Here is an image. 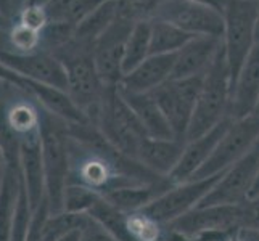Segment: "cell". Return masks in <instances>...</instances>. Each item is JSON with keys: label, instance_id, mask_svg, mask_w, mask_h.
Returning <instances> with one entry per match:
<instances>
[{"label": "cell", "instance_id": "8992f818", "mask_svg": "<svg viewBox=\"0 0 259 241\" xmlns=\"http://www.w3.org/2000/svg\"><path fill=\"white\" fill-rule=\"evenodd\" d=\"M222 18H224L222 47L230 68L232 84H234L246 57L257 42V4L249 0H227L222 8Z\"/></svg>", "mask_w": 259, "mask_h": 241}, {"label": "cell", "instance_id": "7a4b0ae2", "mask_svg": "<svg viewBox=\"0 0 259 241\" xmlns=\"http://www.w3.org/2000/svg\"><path fill=\"white\" fill-rule=\"evenodd\" d=\"M53 55L65 66L69 97L84 111L89 122L94 124L106 90L94 61V45L73 39L65 47L53 52Z\"/></svg>", "mask_w": 259, "mask_h": 241}, {"label": "cell", "instance_id": "d6a6232c", "mask_svg": "<svg viewBox=\"0 0 259 241\" xmlns=\"http://www.w3.org/2000/svg\"><path fill=\"white\" fill-rule=\"evenodd\" d=\"M15 21L21 23L26 26V28L34 29L37 32H42V29L50 23L46 8L34 7V5H24L20 10V13H18Z\"/></svg>", "mask_w": 259, "mask_h": 241}, {"label": "cell", "instance_id": "7c38bea8", "mask_svg": "<svg viewBox=\"0 0 259 241\" xmlns=\"http://www.w3.org/2000/svg\"><path fill=\"white\" fill-rule=\"evenodd\" d=\"M259 171V153L251 148L222 174L216 186L208 193L198 208L208 206H232L249 201V193L256 182Z\"/></svg>", "mask_w": 259, "mask_h": 241}, {"label": "cell", "instance_id": "d4e9b609", "mask_svg": "<svg viewBox=\"0 0 259 241\" xmlns=\"http://www.w3.org/2000/svg\"><path fill=\"white\" fill-rule=\"evenodd\" d=\"M108 0H52L46 7L50 21L77 26Z\"/></svg>", "mask_w": 259, "mask_h": 241}, {"label": "cell", "instance_id": "5bb4252c", "mask_svg": "<svg viewBox=\"0 0 259 241\" xmlns=\"http://www.w3.org/2000/svg\"><path fill=\"white\" fill-rule=\"evenodd\" d=\"M232 122H234V119L227 118L222 122H219L214 129L204 133V135L187 141L181 159H179L177 166L174 167L171 175H169V180L172 183H182L187 180H192L195 174L203 167V164L211 158L214 148L218 147L219 140L222 138V135L226 133Z\"/></svg>", "mask_w": 259, "mask_h": 241}, {"label": "cell", "instance_id": "f546056e", "mask_svg": "<svg viewBox=\"0 0 259 241\" xmlns=\"http://www.w3.org/2000/svg\"><path fill=\"white\" fill-rule=\"evenodd\" d=\"M102 200V195L82 185L69 183L63 193V209L73 214H89L95 204Z\"/></svg>", "mask_w": 259, "mask_h": 241}, {"label": "cell", "instance_id": "6da1fadb", "mask_svg": "<svg viewBox=\"0 0 259 241\" xmlns=\"http://www.w3.org/2000/svg\"><path fill=\"white\" fill-rule=\"evenodd\" d=\"M40 103L28 90L12 84L0 97V148L7 164H20V147L40 137Z\"/></svg>", "mask_w": 259, "mask_h": 241}, {"label": "cell", "instance_id": "f907efd6", "mask_svg": "<svg viewBox=\"0 0 259 241\" xmlns=\"http://www.w3.org/2000/svg\"><path fill=\"white\" fill-rule=\"evenodd\" d=\"M230 241H238V239H237V236H235V233H234V236L230 238Z\"/></svg>", "mask_w": 259, "mask_h": 241}, {"label": "cell", "instance_id": "1f68e13d", "mask_svg": "<svg viewBox=\"0 0 259 241\" xmlns=\"http://www.w3.org/2000/svg\"><path fill=\"white\" fill-rule=\"evenodd\" d=\"M74 34H76V26L68 24V23L50 21L40 32L42 50L50 52V53L57 52L58 49L65 47L66 43L73 40Z\"/></svg>", "mask_w": 259, "mask_h": 241}, {"label": "cell", "instance_id": "52a82bcc", "mask_svg": "<svg viewBox=\"0 0 259 241\" xmlns=\"http://www.w3.org/2000/svg\"><path fill=\"white\" fill-rule=\"evenodd\" d=\"M203 77L204 74L169 79L167 82L150 92L166 116L176 140L187 141V132H189L195 106L201 92Z\"/></svg>", "mask_w": 259, "mask_h": 241}, {"label": "cell", "instance_id": "f5cc1de1", "mask_svg": "<svg viewBox=\"0 0 259 241\" xmlns=\"http://www.w3.org/2000/svg\"><path fill=\"white\" fill-rule=\"evenodd\" d=\"M251 201H256V203H259V198H257V200H251Z\"/></svg>", "mask_w": 259, "mask_h": 241}, {"label": "cell", "instance_id": "816d5d0a", "mask_svg": "<svg viewBox=\"0 0 259 241\" xmlns=\"http://www.w3.org/2000/svg\"><path fill=\"white\" fill-rule=\"evenodd\" d=\"M249 2H256V4H259V0H249Z\"/></svg>", "mask_w": 259, "mask_h": 241}, {"label": "cell", "instance_id": "d590c367", "mask_svg": "<svg viewBox=\"0 0 259 241\" xmlns=\"http://www.w3.org/2000/svg\"><path fill=\"white\" fill-rule=\"evenodd\" d=\"M0 80H7V82L15 84L18 87H20V84H21V77L18 76L15 71H12L10 68H7L2 61H0Z\"/></svg>", "mask_w": 259, "mask_h": 241}, {"label": "cell", "instance_id": "ab89813d", "mask_svg": "<svg viewBox=\"0 0 259 241\" xmlns=\"http://www.w3.org/2000/svg\"><path fill=\"white\" fill-rule=\"evenodd\" d=\"M259 198V171H257V177H256V182L251 188V193H249V200H257Z\"/></svg>", "mask_w": 259, "mask_h": 241}, {"label": "cell", "instance_id": "f35d334b", "mask_svg": "<svg viewBox=\"0 0 259 241\" xmlns=\"http://www.w3.org/2000/svg\"><path fill=\"white\" fill-rule=\"evenodd\" d=\"M82 231H84V230L73 231V233H69V235L63 236V238L58 239V241H81V238H82Z\"/></svg>", "mask_w": 259, "mask_h": 241}, {"label": "cell", "instance_id": "2e32d148", "mask_svg": "<svg viewBox=\"0 0 259 241\" xmlns=\"http://www.w3.org/2000/svg\"><path fill=\"white\" fill-rule=\"evenodd\" d=\"M222 49V39L212 35H195L176 53L174 73L171 79L201 76L209 69Z\"/></svg>", "mask_w": 259, "mask_h": 241}, {"label": "cell", "instance_id": "ee69618b", "mask_svg": "<svg viewBox=\"0 0 259 241\" xmlns=\"http://www.w3.org/2000/svg\"><path fill=\"white\" fill-rule=\"evenodd\" d=\"M13 23H10V21H7L5 18L0 15V26H2V28H7V29H10V26H12Z\"/></svg>", "mask_w": 259, "mask_h": 241}, {"label": "cell", "instance_id": "4dcf8cb0", "mask_svg": "<svg viewBox=\"0 0 259 241\" xmlns=\"http://www.w3.org/2000/svg\"><path fill=\"white\" fill-rule=\"evenodd\" d=\"M32 217H34V209L29 203L28 193H26L23 178H21V190H20V196H18V204H16L15 219H13V225H12L10 241H26L29 230H31Z\"/></svg>", "mask_w": 259, "mask_h": 241}, {"label": "cell", "instance_id": "e0dca14e", "mask_svg": "<svg viewBox=\"0 0 259 241\" xmlns=\"http://www.w3.org/2000/svg\"><path fill=\"white\" fill-rule=\"evenodd\" d=\"M176 63V53L172 55H150L145 61L124 74L121 90L132 93H150L172 77Z\"/></svg>", "mask_w": 259, "mask_h": 241}, {"label": "cell", "instance_id": "7402d4cb", "mask_svg": "<svg viewBox=\"0 0 259 241\" xmlns=\"http://www.w3.org/2000/svg\"><path fill=\"white\" fill-rule=\"evenodd\" d=\"M172 185L174 183L169 178H164V180L155 183L124 186V188H116L103 195V200L124 214L139 212L145 209L150 203H153L159 195H163Z\"/></svg>", "mask_w": 259, "mask_h": 241}, {"label": "cell", "instance_id": "c3c4849f", "mask_svg": "<svg viewBox=\"0 0 259 241\" xmlns=\"http://www.w3.org/2000/svg\"><path fill=\"white\" fill-rule=\"evenodd\" d=\"M4 172H5V167H0V186H2V180H4Z\"/></svg>", "mask_w": 259, "mask_h": 241}, {"label": "cell", "instance_id": "ba28073f", "mask_svg": "<svg viewBox=\"0 0 259 241\" xmlns=\"http://www.w3.org/2000/svg\"><path fill=\"white\" fill-rule=\"evenodd\" d=\"M151 20L171 23L190 35H212L222 39L224 34L222 13L193 0H156Z\"/></svg>", "mask_w": 259, "mask_h": 241}, {"label": "cell", "instance_id": "d6986e66", "mask_svg": "<svg viewBox=\"0 0 259 241\" xmlns=\"http://www.w3.org/2000/svg\"><path fill=\"white\" fill-rule=\"evenodd\" d=\"M20 87L24 88V90H28L31 95H34V98L40 103L44 110L52 113L53 116H57L60 119H63L65 122L68 124L89 122L84 111L79 108L73 98L69 97V93L63 90V88L32 82V80H28L24 77H21Z\"/></svg>", "mask_w": 259, "mask_h": 241}, {"label": "cell", "instance_id": "30bf717a", "mask_svg": "<svg viewBox=\"0 0 259 241\" xmlns=\"http://www.w3.org/2000/svg\"><path fill=\"white\" fill-rule=\"evenodd\" d=\"M259 137V118L249 114L243 119H237L229 126L226 133L214 148L211 158L195 174L193 178H208L227 171L237 161L242 159L253 148Z\"/></svg>", "mask_w": 259, "mask_h": 241}, {"label": "cell", "instance_id": "603a6c76", "mask_svg": "<svg viewBox=\"0 0 259 241\" xmlns=\"http://www.w3.org/2000/svg\"><path fill=\"white\" fill-rule=\"evenodd\" d=\"M20 190H21L20 164H7L2 186H0V241H10Z\"/></svg>", "mask_w": 259, "mask_h": 241}, {"label": "cell", "instance_id": "7bdbcfd3", "mask_svg": "<svg viewBox=\"0 0 259 241\" xmlns=\"http://www.w3.org/2000/svg\"><path fill=\"white\" fill-rule=\"evenodd\" d=\"M12 84L10 82H7V80H0V97H2L5 92H7V88L10 87Z\"/></svg>", "mask_w": 259, "mask_h": 241}, {"label": "cell", "instance_id": "4fadbf2b", "mask_svg": "<svg viewBox=\"0 0 259 241\" xmlns=\"http://www.w3.org/2000/svg\"><path fill=\"white\" fill-rule=\"evenodd\" d=\"M0 61L12 71L28 80L66 90L68 77L63 63L50 52L39 50L29 55H18L13 52L0 50ZM68 92V90H66Z\"/></svg>", "mask_w": 259, "mask_h": 241}, {"label": "cell", "instance_id": "681fc988", "mask_svg": "<svg viewBox=\"0 0 259 241\" xmlns=\"http://www.w3.org/2000/svg\"><path fill=\"white\" fill-rule=\"evenodd\" d=\"M254 116H257L259 118V102H257V105H256V110H254V113H253Z\"/></svg>", "mask_w": 259, "mask_h": 241}, {"label": "cell", "instance_id": "44dd1931", "mask_svg": "<svg viewBox=\"0 0 259 241\" xmlns=\"http://www.w3.org/2000/svg\"><path fill=\"white\" fill-rule=\"evenodd\" d=\"M124 102L129 105L136 118L139 119L140 126L144 127L145 133L150 138H174L171 126L163 114L159 105L151 93H132L121 90L118 87Z\"/></svg>", "mask_w": 259, "mask_h": 241}, {"label": "cell", "instance_id": "cb8c5ba5", "mask_svg": "<svg viewBox=\"0 0 259 241\" xmlns=\"http://www.w3.org/2000/svg\"><path fill=\"white\" fill-rule=\"evenodd\" d=\"M119 15V0H108L103 5H100L97 10L89 15L85 20L76 26L74 39L87 43V45H94L95 40L110 28L111 23Z\"/></svg>", "mask_w": 259, "mask_h": 241}, {"label": "cell", "instance_id": "8d00e7d4", "mask_svg": "<svg viewBox=\"0 0 259 241\" xmlns=\"http://www.w3.org/2000/svg\"><path fill=\"white\" fill-rule=\"evenodd\" d=\"M0 15H2L7 21L13 23L15 21V8H13V0H0Z\"/></svg>", "mask_w": 259, "mask_h": 241}, {"label": "cell", "instance_id": "7dc6e473", "mask_svg": "<svg viewBox=\"0 0 259 241\" xmlns=\"http://www.w3.org/2000/svg\"><path fill=\"white\" fill-rule=\"evenodd\" d=\"M253 150L256 151V153H259V137L256 138V141H254V145H253Z\"/></svg>", "mask_w": 259, "mask_h": 241}, {"label": "cell", "instance_id": "9a60e30c", "mask_svg": "<svg viewBox=\"0 0 259 241\" xmlns=\"http://www.w3.org/2000/svg\"><path fill=\"white\" fill-rule=\"evenodd\" d=\"M259 102V40L249 52L232 87L229 116L234 121L253 114Z\"/></svg>", "mask_w": 259, "mask_h": 241}, {"label": "cell", "instance_id": "9c48e42d", "mask_svg": "<svg viewBox=\"0 0 259 241\" xmlns=\"http://www.w3.org/2000/svg\"><path fill=\"white\" fill-rule=\"evenodd\" d=\"M224 172L208 178H192V180L182 183H174L163 195H159L153 203H150L145 209H142V212L163 225L171 224L195 208H198L200 203L216 186Z\"/></svg>", "mask_w": 259, "mask_h": 241}, {"label": "cell", "instance_id": "b9f144b4", "mask_svg": "<svg viewBox=\"0 0 259 241\" xmlns=\"http://www.w3.org/2000/svg\"><path fill=\"white\" fill-rule=\"evenodd\" d=\"M26 5V0H13V8H15V15L18 16V13H20L21 8ZM16 20V18H15Z\"/></svg>", "mask_w": 259, "mask_h": 241}, {"label": "cell", "instance_id": "e575fe53", "mask_svg": "<svg viewBox=\"0 0 259 241\" xmlns=\"http://www.w3.org/2000/svg\"><path fill=\"white\" fill-rule=\"evenodd\" d=\"M81 241H118V239L91 217V222H89V225L82 231Z\"/></svg>", "mask_w": 259, "mask_h": 241}, {"label": "cell", "instance_id": "f6af8a7d", "mask_svg": "<svg viewBox=\"0 0 259 241\" xmlns=\"http://www.w3.org/2000/svg\"><path fill=\"white\" fill-rule=\"evenodd\" d=\"M7 166V161H5V155H4V151L2 148H0V167H5Z\"/></svg>", "mask_w": 259, "mask_h": 241}, {"label": "cell", "instance_id": "f1b7e54d", "mask_svg": "<svg viewBox=\"0 0 259 241\" xmlns=\"http://www.w3.org/2000/svg\"><path fill=\"white\" fill-rule=\"evenodd\" d=\"M42 50V37L40 32L26 28L24 24L13 21L7 34V50L18 55H29Z\"/></svg>", "mask_w": 259, "mask_h": 241}, {"label": "cell", "instance_id": "4316f807", "mask_svg": "<svg viewBox=\"0 0 259 241\" xmlns=\"http://www.w3.org/2000/svg\"><path fill=\"white\" fill-rule=\"evenodd\" d=\"M179 29L177 26L161 20H151V55H172L181 50L187 42L193 39Z\"/></svg>", "mask_w": 259, "mask_h": 241}, {"label": "cell", "instance_id": "ffe728a7", "mask_svg": "<svg viewBox=\"0 0 259 241\" xmlns=\"http://www.w3.org/2000/svg\"><path fill=\"white\" fill-rule=\"evenodd\" d=\"M185 141L176 138H150L147 137L139 150L137 161L159 177L171 175L182 156Z\"/></svg>", "mask_w": 259, "mask_h": 241}, {"label": "cell", "instance_id": "8fae6325", "mask_svg": "<svg viewBox=\"0 0 259 241\" xmlns=\"http://www.w3.org/2000/svg\"><path fill=\"white\" fill-rule=\"evenodd\" d=\"M136 21L121 13L94 43V61L98 76L106 87H118L124 77L122 60L126 52V42Z\"/></svg>", "mask_w": 259, "mask_h": 241}, {"label": "cell", "instance_id": "3957f363", "mask_svg": "<svg viewBox=\"0 0 259 241\" xmlns=\"http://www.w3.org/2000/svg\"><path fill=\"white\" fill-rule=\"evenodd\" d=\"M232 85L234 84H232L230 68L222 47L209 69L204 73L201 92L195 106L189 132H187V141L204 135L219 122L230 118Z\"/></svg>", "mask_w": 259, "mask_h": 241}, {"label": "cell", "instance_id": "74e56055", "mask_svg": "<svg viewBox=\"0 0 259 241\" xmlns=\"http://www.w3.org/2000/svg\"><path fill=\"white\" fill-rule=\"evenodd\" d=\"M193 2H198V4H203V5H208L211 8H216L222 13V8H224L227 0H193Z\"/></svg>", "mask_w": 259, "mask_h": 241}, {"label": "cell", "instance_id": "277c9868", "mask_svg": "<svg viewBox=\"0 0 259 241\" xmlns=\"http://www.w3.org/2000/svg\"><path fill=\"white\" fill-rule=\"evenodd\" d=\"M42 161L46 174V200L50 214L63 209V193L69 174L68 122L42 108Z\"/></svg>", "mask_w": 259, "mask_h": 241}, {"label": "cell", "instance_id": "5b68a950", "mask_svg": "<svg viewBox=\"0 0 259 241\" xmlns=\"http://www.w3.org/2000/svg\"><path fill=\"white\" fill-rule=\"evenodd\" d=\"M94 126L100 129L103 137L119 153L137 161L139 150L148 135L124 102L118 87H106Z\"/></svg>", "mask_w": 259, "mask_h": 241}, {"label": "cell", "instance_id": "bcb514c9", "mask_svg": "<svg viewBox=\"0 0 259 241\" xmlns=\"http://www.w3.org/2000/svg\"><path fill=\"white\" fill-rule=\"evenodd\" d=\"M256 40H259V4H257V24H256Z\"/></svg>", "mask_w": 259, "mask_h": 241}, {"label": "cell", "instance_id": "60d3db41", "mask_svg": "<svg viewBox=\"0 0 259 241\" xmlns=\"http://www.w3.org/2000/svg\"><path fill=\"white\" fill-rule=\"evenodd\" d=\"M52 0H26V5H34V7H42L46 8Z\"/></svg>", "mask_w": 259, "mask_h": 241}, {"label": "cell", "instance_id": "484cf974", "mask_svg": "<svg viewBox=\"0 0 259 241\" xmlns=\"http://www.w3.org/2000/svg\"><path fill=\"white\" fill-rule=\"evenodd\" d=\"M151 21H137L126 42L122 73L127 74L151 55Z\"/></svg>", "mask_w": 259, "mask_h": 241}, {"label": "cell", "instance_id": "83f0119b", "mask_svg": "<svg viewBox=\"0 0 259 241\" xmlns=\"http://www.w3.org/2000/svg\"><path fill=\"white\" fill-rule=\"evenodd\" d=\"M89 222H91L89 214H73L66 211L49 214L42 227L44 241H58L73 231L84 230Z\"/></svg>", "mask_w": 259, "mask_h": 241}, {"label": "cell", "instance_id": "836d02e7", "mask_svg": "<svg viewBox=\"0 0 259 241\" xmlns=\"http://www.w3.org/2000/svg\"><path fill=\"white\" fill-rule=\"evenodd\" d=\"M49 214H50V209H49V204H47V200H46L37 209L34 211L31 230H29L26 241H44L42 227H44V222H46V219L49 217Z\"/></svg>", "mask_w": 259, "mask_h": 241}, {"label": "cell", "instance_id": "ac0fdd59", "mask_svg": "<svg viewBox=\"0 0 259 241\" xmlns=\"http://www.w3.org/2000/svg\"><path fill=\"white\" fill-rule=\"evenodd\" d=\"M18 163H20V172L26 193H28L32 209L35 211L46 201V174H44L40 137L24 141L20 147Z\"/></svg>", "mask_w": 259, "mask_h": 241}]
</instances>
